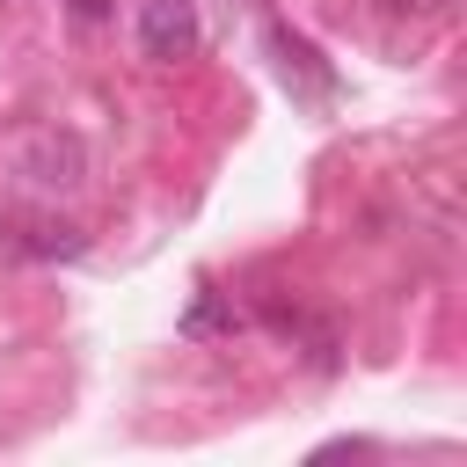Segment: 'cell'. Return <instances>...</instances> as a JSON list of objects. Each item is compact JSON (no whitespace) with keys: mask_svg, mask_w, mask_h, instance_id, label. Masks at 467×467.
Segmentation results:
<instances>
[{"mask_svg":"<svg viewBox=\"0 0 467 467\" xmlns=\"http://www.w3.org/2000/svg\"><path fill=\"white\" fill-rule=\"evenodd\" d=\"M204 44V22H197V0H139V51L153 66H175Z\"/></svg>","mask_w":467,"mask_h":467,"instance_id":"obj_2","label":"cell"},{"mask_svg":"<svg viewBox=\"0 0 467 467\" xmlns=\"http://www.w3.org/2000/svg\"><path fill=\"white\" fill-rule=\"evenodd\" d=\"M7 175H15V190H29V197H58V190H80L88 153H80L73 131H29V139L7 146Z\"/></svg>","mask_w":467,"mask_h":467,"instance_id":"obj_1","label":"cell"},{"mask_svg":"<svg viewBox=\"0 0 467 467\" xmlns=\"http://www.w3.org/2000/svg\"><path fill=\"white\" fill-rule=\"evenodd\" d=\"M73 15H80V22H102V15H109V0H73Z\"/></svg>","mask_w":467,"mask_h":467,"instance_id":"obj_3","label":"cell"}]
</instances>
